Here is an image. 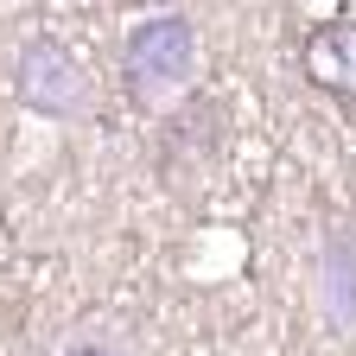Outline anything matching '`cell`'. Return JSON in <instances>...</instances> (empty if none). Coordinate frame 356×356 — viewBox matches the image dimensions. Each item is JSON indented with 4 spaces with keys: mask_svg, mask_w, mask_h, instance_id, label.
Segmentation results:
<instances>
[{
    "mask_svg": "<svg viewBox=\"0 0 356 356\" xmlns=\"http://www.w3.org/2000/svg\"><path fill=\"white\" fill-rule=\"evenodd\" d=\"M13 96L44 121H76L83 102H89V76H83V64L64 38L32 32L13 51Z\"/></svg>",
    "mask_w": 356,
    "mask_h": 356,
    "instance_id": "cell-2",
    "label": "cell"
},
{
    "mask_svg": "<svg viewBox=\"0 0 356 356\" xmlns=\"http://www.w3.org/2000/svg\"><path fill=\"white\" fill-rule=\"evenodd\" d=\"M121 76L134 89V102L178 96V89L197 76V26L178 19V13H159L147 26H134L127 44H121Z\"/></svg>",
    "mask_w": 356,
    "mask_h": 356,
    "instance_id": "cell-1",
    "label": "cell"
},
{
    "mask_svg": "<svg viewBox=\"0 0 356 356\" xmlns=\"http://www.w3.org/2000/svg\"><path fill=\"white\" fill-rule=\"evenodd\" d=\"M299 70L325 96H356V19H325L299 38Z\"/></svg>",
    "mask_w": 356,
    "mask_h": 356,
    "instance_id": "cell-3",
    "label": "cell"
},
{
    "mask_svg": "<svg viewBox=\"0 0 356 356\" xmlns=\"http://www.w3.org/2000/svg\"><path fill=\"white\" fill-rule=\"evenodd\" d=\"M64 356H115V350H108V343H70Z\"/></svg>",
    "mask_w": 356,
    "mask_h": 356,
    "instance_id": "cell-4",
    "label": "cell"
}]
</instances>
